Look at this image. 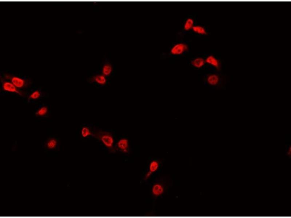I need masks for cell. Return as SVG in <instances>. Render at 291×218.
I'll return each instance as SVG.
<instances>
[{
  "label": "cell",
  "mask_w": 291,
  "mask_h": 218,
  "mask_svg": "<svg viewBox=\"0 0 291 218\" xmlns=\"http://www.w3.org/2000/svg\"><path fill=\"white\" fill-rule=\"evenodd\" d=\"M92 136L101 142L109 152L115 153L117 150L114 146V140L111 133L100 129H95L92 132Z\"/></svg>",
  "instance_id": "obj_1"
},
{
  "label": "cell",
  "mask_w": 291,
  "mask_h": 218,
  "mask_svg": "<svg viewBox=\"0 0 291 218\" xmlns=\"http://www.w3.org/2000/svg\"><path fill=\"white\" fill-rule=\"evenodd\" d=\"M5 78H6L7 79L10 80L11 83L17 88H22L26 86V81L21 78L9 74H6Z\"/></svg>",
  "instance_id": "obj_2"
},
{
  "label": "cell",
  "mask_w": 291,
  "mask_h": 218,
  "mask_svg": "<svg viewBox=\"0 0 291 218\" xmlns=\"http://www.w3.org/2000/svg\"><path fill=\"white\" fill-rule=\"evenodd\" d=\"M116 150H119L123 153L127 154L129 150V143L128 140L122 138L118 141L116 144Z\"/></svg>",
  "instance_id": "obj_3"
},
{
  "label": "cell",
  "mask_w": 291,
  "mask_h": 218,
  "mask_svg": "<svg viewBox=\"0 0 291 218\" xmlns=\"http://www.w3.org/2000/svg\"><path fill=\"white\" fill-rule=\"evenodd\" d=\"M3 90L8 92L15 93L20 95H23L22 93L18 90L16 87L12 83L7 81H4L3 83Z\"/></svg>",
  "instance_id": "obj_4"
},
{
  "label": "cell",
  "mask_w": 291,
  "mask_h": 218,
  "mask_svg": "<svg viewBox=\"0 0 291 218\" xmlns=\"http://www.w3.org/2000/svg\"><path fill=\"white\" fill-rule=\"evenodd\" d=\"M187 46L183 43L177 44L173 47L171 52L175 55H179L183 54L187 49Z\"/></svg>",
  "instance_id": "obj_5"
},
{
  "label": "cell",
  "mask_w": 291,
  "mask_h": 218,
  "mask_svg": "<svg viewBox=\"0 0 291 218\" xmlns=\"http://www.w3.org/2000/svg\"><path fill=\"white\" fill-rule=\"evenodd\" d=\"M159 167V163L157 161L154 160L151 162L149 165V171L146 174L145 180H147L150 178L153 173L158 170Z\"/></svg>",
  "instance_id": "obj_6"
},
{
  "label": "cell",
  "mask_w": 291,
  "mask_h": 218,
  "mask_svg": "<svg viewBox=\"0 0 291 218\" xmlns=\"http://www.w3.org/2000/svg\"><path fill=\"white\" fill-rule=\"evenodd\" d=\"M90 81L92 82H95L98 84L104 85L106 84L107 81L105 76L103 74H98L91 78Z\"/></svg>",
  "instance_id": "obj_7"
},
{
  "label": "cell",
  "mask_w": 291,
  "mask_h": 218,
  "mask_svg": "<svg viewBox=\"0 0 291 218\" xmlns=\"http://www.w3.org/2000/svg\"><path fill=\"white\" fill-rule=\"evenodd\" d=\"M164 192L162 185L159 183H156L153 185L152 189V193L155 197H158L162 195Z\"/></svg>",
  "instance_id": "obj_8"
},
{
  "label": "cell",
  "mask_w": 291,
  "mask_h": 218,
  "mask_svg": "<svg viewBox=\"0 0 291 218\" xmlns=\"http://www.w3.org/2000/svg\"><path fill=\"white\" fill-rule=\"evenodd\" d=\"M207 82L209 84L211 85H217L219 82V77L216 74H211L209 75L207 78Z\"/></svg>",
  "instance_id": "obj_9"
},
{
  "label": "cell",
  "mask_w": 291,
  "mask_h": 218,
  "mask_svg": "<svg viewBox=\"0 0 291 218\" xmlns=\"http://www.w3.org/2000/svg\"><path fill=\"white\" fill-rule=\"evenodd\" d=\"M206 61L212 66L216 67V68H219L220 66V63L219 61L216 59L215 57L212 55L208 56L206 60Z\"/></svg>",
  "instance_id": "obj_10"
},
{
  "label": "cell",
  "mask_w": 291,
  "mask_h": 218,
  "mask_svg": "<svg viewBox=\"0 0 291 218\" xmlns=\"http://www.w3.org/2000/svg\"><path fill=\"white\" fill-rule=\"evenodd\" d=\"M113 68L112 65L109 63H105L103 65L102 69V73L103 75L105 76H109L112 71Z\"/></svg>",
  "instance_id": "obj_11"
},
{
  "label": "cell",
  "mask_w": 291,
  "mask_h": 218,
  "mask_svg": "<svg viewBox=\"0 0 291 218\" xmlns=\"http://www.w3.org/2000/svg\"><path fill=\"white\" fill-rule=\"evenodd\" d=\"M192 65L196 68H199L203 66L205 64V61L203 58H196L192 62Z\"/></svg>",
  "instance_id": "obj_12"
},
{
  "label": "cell",
  "mask_w": 291,
  "mask_h": 218,
  "mask_svg": "<svg viewBox=\"0 0 291 218\" xmlns=\"http://www.w3.org/2000/svg\"><path fill=\"white\" fill-rule=\"evenodd\" d=\"M81 135L84 138H86L90 136H92V132L90 129L87 127H84L82 128L81 131Z\"/></svg>",
  "instance_id": "obj_13"
},
{
  "label": "cell",
  "mask_w": 291,
  "mask_h": 218,
  "mask_svg": "<svg viewBox=\"0 0 291 218\" xmlns=\"http://www.w3.org/2000/svg\"><path fill=\"white\" fill-rule=\"evenodd\" d=\"M192 30L194 31L198 34L202 35L206 34L207 32L206 31L204 27L197 25V26H194L192 27Z\"/></svg>",
  "instance_id": "obj_14"
},
{
  "label": "cell",
  "mask_w": 291,
  "mask_h": 218,
  "mask_svg": "<svg viewBox=\"0 0 291 218\" xmlns=\"http://www.w3.org/2000/svg\"><path fill=\"white\" fill-rule=\"evenodd\" d=\"M194 21L191 18H189L186 20L185 24L184 29L186 30H190L193 27Z\"/></svg>",
  "instance_id": "obj_15"
},
{
  "label": "cell",
  "mask_w": 291,
  "mask_h": 218,
  "mask_svg": "<svg viewBox=\"0 0 291 218\" xmlns=\"http://www.w3.org/2000/svg\"><path fill=\"white\" fill-rule=\"evenodd\" d=\"M48 112V108L46 107H43L39 108L36 112V115L42 116L46 114Z\"/></svg>",
  "instance_id": "obj_16"
},
{
  "label": "cell",
  "mask_w": 291,
  "mask_h": 218,
  "mask_svg": "<svg viewBox=\"0 0 291 218\" xmlns=\"http://www.w3.org/2000/svg\"><path fill=\"white\" fill-rule=\"evenodd\" d=\"M57 145V141L54 139L49 140L47 144V147L49 149H53L55 148Z\"/></svg>",
  "instance_id": "obj_17"
},
{
  "label": "cell",
  "mask_w": 291,
  "mask_h": 218,
  "mask_svg": "<svg viewBox=\"0 0 291 218\" xmlns=\"http://www.w3.org/2000/svg\"><path fill=\"white\" fill-rule=\"evenodd\" d=\"M41 96V94L38 91H35L30 94V98L32 99H38Z\"/></svg>",
  "instance_id": "obj_18"
}]
</instances>
